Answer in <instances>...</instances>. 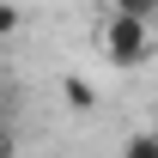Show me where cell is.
Returning <instances> with one entry per match:
<instances>
[{
    "label": "cell",
    "mask_w": 158,
    "mask_h": 158,
    "mask_svg": "<svg viewBox=\"0 0 158 158\" xmlns=\"http://www.w3.org/2000/svg\"><path fill=\"white\" fill-rule=\"evenodd\" d=\"M103 55L116 61V67H140V61L152 55V37H146V24L140 19H110V31H103Z\"/></svg>",
    "instance_id": "cell-1"
},
{
    "label": "cell",
    "mask_w": 158,
    "mask_h": 158,
    "mask_svg": "<svg viewBox=\"0 0 158 158\" xmlns=\"http://www.w3.org/2000/svg\"><path fill=\"white\" fill-rule=\"evenodd\" d=\"M12 31H19V6H0V43L12 37Z\"/></svg>",
    "instance_id": "cell-4"
},
{
    "label": "cell",
    "mask_w": 158,
    "mask_h": 158,
    "mask_svg": "<svg viewBox=\"0 0 158 158\" xmlns=\"http://www.w3.org/2000/svg\"><path fill=\"white\" fill-rule=\"evenodd\" d=\"M152 134H158V128H152Z\"/></svg>",
    "instance_id": "cell-6"
},
{
    "label": "cell",
    "mask_w": 158,
    "mask_h": 158,
    "mask_svg": "<svg viewBox=\"0 0 158 158\" xmlns=\"http://www.w3.org/2000/svg\"><path fill=\"white\" fill-rule=\"evenodd\" d=\"M61 91H67V103H73V110H91V103H98V91H91L85 79H67Z\"/></svg>",
    "instance_id": "cell-2"
},
{
    "label": "cell",
    "mask_w": 158,
    "mask_h": 158,
    "mask_svg": "<svg viewBox=\"0 0 158 158\" xmlns=\"http://www.w3.org/2000/svg\"><path fill=\"white\" fill-rule=\"evenodd\" d=\"M0 158H12V140H6V134H0Z\"/></svg>",
    "instance_id": "cell-5"
},
{
    "label": "cell",
    "mask_w": 158,
    "mask_h": 158,
    "mask_svg": "<svg viewBox=\"0 0 158 158\" xmlns=\"http://www.w3.org/2000/svg\"><path fill=\"white\" fill-rule=\"evenodd\" d=\"M128 158H158V134H134L128 140Z\"/></svg>",
    "instance_id": "cell-3"
}]
</instances>
